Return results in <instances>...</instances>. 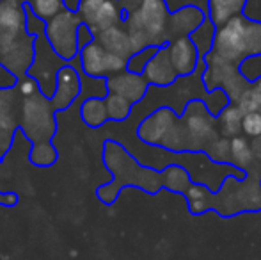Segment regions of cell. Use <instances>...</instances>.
<instances>
[{
  "label": "cell",
  "instance_id": "obj_14",
  "mask_svg": "<svg viewBox=\"0 0 261 260\" xmlns=\"http://www.w3.org/2000/svg\"><path fill=\"white\" fill-rule=\"evenodd\" d=\"M158 49H160V45H148V46H142V49L135 50L126 59V69L132 73H142L146 64L149 63V59L158 52Z\"/></svg>",
  "mask_w": 261,
  "mask_h": 260
},
{
  "label": "cell",
  "instance_id": "obj_10",
  "mask_svg": "<svg viewBox=\"0 0 261 260\" xmlns=\"http://www.w3.org/2000/svg\"><path fill=\"white\" fill-rule=\"evenodd\" d=\"M247 0H208V18L213 27H220L226 23L229 18L244 13Z\"/></svg>",
  "mask_w": 261,
  "mask_h": 260
},
{
  "label": "cell",
  "instance_id": "obj_3",
  "mask_svg": "<svg viewBox=\"0 0 261 260\" xmlns=\"http://www.w3.org/2000/svg\"><path fill=\"white\" fill-rule=\"evenodd\" d=\"M82 23L79 13H73L71 9H64L57 13L54 18L45 21V36L48 39L50 46L57 56L62 59L71 61L79 56L76 46V29Z\"/></svg>",
  "mask_w": 261,
  "mask_h": 260
},
{
  "label": "cell",
  "instance_id": "obj_4",
  "mask_svg": "<svg viewBox=\"0 0 261 260\" xmlns=\"http://www.w3.org/2000/svg\"><path fill=\"white\" fill-rule=\"evenodd\" d=\"M75 11L93 34L126 20V11L119 0H79Z\"/></svg>",
  "mask_w": 261,
  "mask_h": 260
},
{
  "label": "cell",
  "instance_id": "obj_19",
  "mask_svg": "<svg viewBox=\"0 0 261 260\" xmlns=\"http://www.w3.org/2000/svg\"><path fill=\"white\" fill-rule=\"evenodd\" d=\"M21 2H23V4H25V2H29V0H21Z\"/></svg>",
  "mask_w": 261,
  "mask_h": 260
},
{
  "label": "cell",
  "instance_id": "obj_1",
  "mask_svg": "<svg viewBox=\"0 0 261 260\" xmlns=\"http://www.w3.org/2000/svg\"><path fill=\"white\" fill-rule=\"evenodd\" d=\"M18 87L21 91V118L16 120V129L20 127L29 139L34 143L31 150V162L39 168L52 166L57 160L52 146L55 134L54 112L57 111L48 97L39 91L38 80L31 75L18 77Z\"/></svg>",
  "mask_w": 261,
  "mask_h": 260
},
{
  "label": "cell",
  "instance_id": "obj_8",
  "mask_svg": "<svg viewBox=\"0 0 261 260\" xmlns=\"http://www.w3.org/2000/svg\"><path fill=\"white\" fill-rule=\"evenodd\" d=\"M169 57L178 77H189L190 73L196 72L199 63L197 46L189 34L178 36L169 41Z\"/></svg>",
  "mask_w": 261,
  "mask_h": 260
},
{
  "label": "cell",
  "instance_id": "obj_9",
  "mask_svg": "<svg viewBox=\"0 0 261 260\" xmlns=\"http://www.w3.org/2000/svg\"><path fill=\"white\" fill-rule=\"evenodd\" d=\"M142 77L148 80V84L156 87L171 86L178 79V73H176L174 66L171 63V57H169V41L162 43L158 52L146 64Z\"/></svg>",
  "mask_w": 261,
  "mask_h": 260
},
{
  "label": "cell",
  "instance_id": "obj_16",
  "mask_svg": "<svg viewBox=\"0 0 261 260\" xmlns=\"http://www.w3.org/2000/svg\"><path fill=\"white\" fill-rule=\"evenodd\" d=\"M242 129L251 137H258L261 135V114L256 111H249L242 118Z\"/></svg>",
  "mask_w": 261,
  "mask_h": 260
},
{
  "label": "cell",
  "instance_id": "obj_7",
  "mask_svg": "<svg viewBox=\"0 0 261 260\" xmlns=\"http://www.w3.org/2000/svg\"><path fill=\"white\" fill-rule=\"evenodd\" d=\"M105 80L107 91L126 98L130 104L141 102L144 98L146 91H148V80L142 77V73H132L128 69L105 77Z\"/></svg>",
  "mask_w": 261,
  "mask_h": 260
},
{
  "label": "cell",
  "instance_id": "obj_11",
  "mask_svg": "<svg viewBox=\"0 0 261 260\" xmlns=\"http://www.w3.org/2000/svg\"><path fill=\"white\" fill-rule=\"evenodd\" d=\"M82 118H84V122L89 127H93V129H98V127H101L105 122H109L103 97L86 98L82 104Z\"/></svg>",
  "mask_w": 261,
  "mask_h": 260
},
{
  "label": "cell",
  "instance_id": "obj_2",
  "mask_svg": "<svg viewBox=\"0 0 261 260\" xmlns=\"http://www.w3.org/2000/svg\"><path fill=\"white\" fill-rule=\"evenodd\" d=\"M210 52L233 64L251 54H261V21L247 18L245 13L229 18L215 29Z\"/></svg>",
  "mask_w": 261,
  "mask_h": 260
},
{
  "label": "cell",
  "instance_id": "obj_13",
  "mask_svg": "<svg viewBox=\"0 0 261 260\" xmlns=\"http://www.w3.org/2000/svg\"><path fill=\"white\" fill-rule=\"evenodd\" d=\"M25 6L32 11V14H36L43 21H48L57 13L68 9L64 0H29V2H25Z\"/></svg>",
  "mask_w": 261,
  "mask_h": 260
},
{
  "label": "cell",
  "instance_id": "obj_18",
  "mask_svg": "<svg viewBox=\"0 0 261 260\" xmlns=\"http://www.w3.org/2000/svg\"><path fill=\"white\" fill-rule=\"evenodd\" d=\"M231 148H233L234 155H238V153H242V152H247V141L242 137H234L233 141H231Z\"/></svg>",
  "mask_w": 261,
  "mask_h": 260
},
{
  "label": "cell",
  "instance_id": "obj_15",
  "mask_svg": "<svg viewBox=\"0 0 261 260\" xmlns=\"http://www.w3.org/2000/svg\"><path fill=\"white\" fill-rule=\"evenodd\" d=\"M237 68L247 82H254V80L261 79V54H251V56L244 57L237 64Z\"/></svg>",
  "mask_w": 261,
  "mask_h": 260
},
{
  "label": "cell",
  "instance_id": "obj_6",
  "mask_svg": "<svg viewBox=\"0 0 261 260\" xmlns=\"http://www.w3.org/2000/svg\"><path fill=\"white\" fill-rule=\"evenodd\" d=\"M82 89V82H80V75L76 73V69L69 64V61L66 64H62L57 69V77H55V91L50 97L52 104L55 105L57 111H64L73 104L76 97L80 94Z\"/></svg>",
  "mask_w": 261,
  "mask_h": 260
},
{
  "label": "cell",
  "instance_id": "obj_17",
  "mask_svg": "<svg viewBox=\"0 0 261 260\" xmlns=\"http://www.w3.org/2000/svg\"><path fill=\"white\" fill-rule=\"evenodd\" d=\"M20 196L13 191H0V205L2 207H16Z\"/></svg>",
  "mask_w": 261,
  "mask_h": 260
},
{
  "label": "cell",
  "instance_id": "obj_5",
  "mask_svg": "<svg viewBox=\"0 0 261 260\" xmlns=\"http://www.w3.org/2000/svg\"><path fill=\"white\" fill-rule=\"evenodd\" d=\"M79 56L82 59V68L89 77H109L117 72L126 69V59L116 56L114 52L107 50L100 41L93 39L86 46L79 50Z\"/></svg>",
  "mask_w": 261,
  "mask_h": 260
},
{
  "label": "cell",
  "instance_id": "obj_12",
  "mask_svg": "<svg viewBox=\"0 0 261 260\" xmlns=\"http://www.w3.org/2000/svg\"><path fill=\"white\" fill-rule=\"evenodd\" d=\"M103 102L107 109V118L112 120V122H123V120H126L132 112V107H134V104H130L126 98L119 97L116 93H110V91H107Z\"/></svg>",
  "mask_w": 261,
  "mask_h": 260
}]
</instances>
